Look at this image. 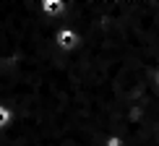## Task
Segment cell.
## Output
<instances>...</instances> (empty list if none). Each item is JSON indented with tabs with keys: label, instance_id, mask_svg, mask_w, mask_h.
Returning <instances> with one entry per match:
<instances>
[{
	"label": "cell",
	"instance_id": "2",
	"mask_svg": "<svg viewBox=\"0 0 159 146\" xmlns=\"http://www.w3.org/2000/svg\"><path fill=\"white\" fill-rule=\"evenodd\" d=\"M44 11H47V13H57V11H63V3H57V0H47V3H44Z\"/></svg>",
	"mask_w": 159,
	"mask_h": 146
},
{
	"label": "cell",
	"instance_id": "1",
	"mask_svg": "<svg viewBox=\"0 0 159 146\" xmlns=\"http://www.w3.org/2000/svg\"><path fill=\"white\" fill-rule=\"evenodd\" d=\"M57 42H60L65 50H70L76 44V34H70V31H60V34H57Z\"/></svg>",
	"mask_w": 159,
	"mask_h": 146
},
{
	"label": "cell",
	"instance_id": "3",
	"mask_svg": "<svg viewBox=\"0 0 159 146\" xmlns=\"http://www.w3.org/2000/svg\"><path fill=\"white\" fill-rule=\"evenodd\" d=\"M5 120H8V112H5L3 107H0V125H5Z\"/></svg>",
	"mask_w": 159,
	"mask_h": 146
}]
</instances>
